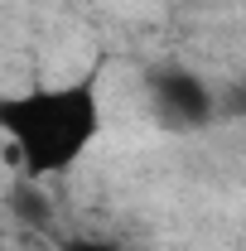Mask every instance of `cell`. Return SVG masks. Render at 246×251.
Returning a JSON list of instances; mask_svg holds the SVG:
<instances>
[{
  "mask_svg": "<svg viewBox=\"0 0 246 251\" xmlns=\"http://www.w3.org/2000/svg\"><path fill=\"white\" fill-rule=\"evenodd\" d=\"M0 135H5V155L15 159V169L29 174L34 184L68 174L101 135V92L92 77L5 92Z\"/></svg>",
  "mask_w": 246,
  "mask_h": 251,
  "instance_id": "1",
  "label": "cell"
},
{
  "mask_svg": "<svg viewBox=\"0 0 246 251\" xmlns=\"http://www.w3.org/2000/svg\"><path fill=\"white\" fill-rule=\"evenodd\" d=\"M150 101H154V116L169 126V130H193V126H208L217 111L213 87L188 73V68H159L150 77Z\"/></svg>",
  "mask_w": 246,
  "mask_h": 251,
  "instance_id": "2",
  "label": "cell"
},
{
  "mask_svg": "<svg viewBox=\"0 0 246 251\" xmlns=\"http://www.w3.org/2000/svg\"><path fill=\"white\" fill-rule=\"evenodd\" d=\"M63 251H121V247L106 242V237H77V242H68Z\"/></svg>",
  "mask_w": 246,
  "mask_h": 251,
  "instance_id": "3",
  "label": "cell"
}]
</instances>
